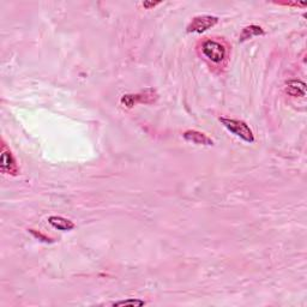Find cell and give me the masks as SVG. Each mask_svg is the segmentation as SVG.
I'll return each instance as SVG.
<instances>
[{"label":"cell","mask_w":307,"mask_h":307,"mask_svg":"<svg viewBox=\"0 0 307 307\" xmlns=\"http://www.w3.org/2000/svg\"><path fill=\"white\" fill-rule=\"evenodd\" d=\"M200 51L207 60L215 65H220L226 60L227 58V48L224 44L216 40H204L200 45Z\"/></svg>","instance_id":"obj_1"},{"label":"cell","mask_w":307,"mask_h":307,"mask_svg":"<svg viewBox=\"0 0 307 307\" xmlns=\"http://www.w3.org/2000/svg\"><path fill=\"white\" fill-rule=\"evenodd\" d=\"M219 120L230 133L234 134V136L239 137L240 140L246 142V143H253V142H255V134H253L252 130H251L250 126L245 121L224 117H221Z\"/></svg>","instance_id":"obj_2"},{"label":"cell","mask_w":307,"mask_h":307,"mask_svg":"<svg viewBox=\"0 0 307 307\" xmlns=\"http://www.w3.org/2000/svg\"><path fill=\"white\" fill-rule=\"evenodd\" d=\"M157 100V94L154 89H145V90H142L138 94H126L121 97V105H124L125 107L127 108H132L133 106H136L138 104H147L150 105Z\"/></svg>","instance_id":"obj_3"},{"label":"cell","mask_w":307,"mask_h":307,"mask_svg":"<svg viewBox=\"0 0 307 307\" xmlns=\"http://www.w3.org/2000/svg\"><path fill=\"white\" fill-rule=\"evenodd\" d=\"M217 23H219V18H217L216 16H211V15L197 16V17H194L192 21L190 22V24L187 25L186 31L202 34V32L209 30V29L213 28V26H215Z\"/></svg>","instance_id":"obj_4"},{"label":"cell","mask_w":307,"mask_h":307,"mask_svg":"<svg viewBox=\"0 0 307 307\" xmlns=\"http://www.w3.org/2000/svg\"><path fill=\"white\" fill-rule=\"evenodd\" d=\"M0 169L4 174H11V176H17L18 174V167L15 157L4 142H3L2 156H0Z\"/></svg>","instance_id":"obj_5"},{"label":"cell","mask_w":307,"mask_h":307,"mask_svg":"<svg viewBox=\"0 0 307 307\" xmlns=\"http://www.w3.org/2000/svg\"><path fill=\"white\" fill-rule=\"evenodd\" d=\"M184 140L190 143L197 144V145H207V147H213L214 141L210 137H208L203 132L196 131V130H187L183 133Z\"/></svg>","instance_id":"obj_6"},{"label":"cell","mask_w":307,"mask_h":307,"mask_svg":"<svg viewBox=\"0 0 307 307\" xmlns=\"http://www.w3.org/2000/svg\"><path fill=\"white\" fill-rule=\"evenodd\" d=\"M48 223L55 229L62 230V232H69L75 228V223L71 220L65 219L62 216H51L48 219Z\"/></svg>","instance_id":"obj_7"},{"label":"cell","mask_w":307,"mask_h":307,"mask_svg":"<svg viewBox=\"0 0 307 307\" xmlns=\"http://www.w3.org/2000/svg\"><path fill=\"white\" fill-rule=\"evenodd\" d=\"M287 94L293 97H303L306 95V84L301 81H289L286 88Z\"/></svg>","instance_id":"obj_8"},{"label":"cell","mask_w":307,"mask_h":307,"mask_svg":"<svg viewBox=\"0 0 307 307\" xmlns=\"http://www.w3.org/2000/svg\"><path fill=\"white\" fill-rule=\"evenodd\" d=\"M262 35H265V31H264V29L262 28V26L255 25V24L247 25L243 29L242 34H240L239 42H245V41H247V40L256 38V36H262Z\"/></svg>","instance_id":"obj_9"},{"label":"cell","mask_w":307,"mask_h":307,"mask_svg":"<svg viewBox=\"0 0 307 307\" xmlns=\"http://www.w3.org/2000/svg\"><path fill=\"white\" fill-rule=\"evenodd\" d=\"M113 306H143L145 305L144 300L140 299H128V300H121V301H117L112 303Z\"/></svg>","instance_id":"obj_10"},{"label":"cell","mask_w":307,"mask_h":307,"mask_svg":"<svg viewBox=\"0 0 307 307\" xmlns=\"http://www.w3.org/2000/svg\"><path fill=\"white\" fill-rule=\"evenodd\" d=\"M29 233H31L32 235H34V236L36 237V239L41 240V242H44V243H53V240H52V239H49L48 236L44 235V234L38 232V230H35V229H29Z\"/></svg>","instance_id":"obj_11"},{"label":"cell","mask_w":307,"mask_h":307,"mask_svg":"<svg viewBox=\"0 0 307 307\" xmlns=\"http://www.w3.org/2000/svg\"><path fill=\"white\" fill-rule=\"evenodd\" d=\"M160 4V3H149V2H145V3H143V6L144 8H147V9H151V8H155V6L156 5H158Z\"/></svg>","instance_id":"obj_12"}]
</instances>
